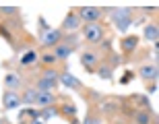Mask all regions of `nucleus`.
Returning a JSON list of instances; mask_svg holds the SVG:
<instances>
[{
    "instance_id": "11",
    "label": "nucleus",
    "mask_w": 159,
    "mask_h": 124,
    "mask_svg": "<svg viewBox=\"0 0 159 124\" xmlns=\"http://www.w3.org/2000/svg\"><path fill=\"white\" fill-rule=\"evenodd\" d=\"M99 58L95 52H83L81 54V64L87 68V72H95V66H97Z\"/></svg>"
},
{
    "instance_id": "16",
    "label": "nucleus",
    "mask_w": 159,
    "mask_h": 124,
    "mask_svg": "<svg viewBox=\"0 0 159 124\" xmlns=\"http://www.w3.org/2000/svg\"><path fill=\"white\" fill-rule=\"evenodd\" d=\"M58 87V83L54 81H46V79H37L35 81V91H41V93H54Z\"/></svg>"
},
{
    "instance_id": "28",
    "label": "nucleus",
    "mask_w": 159,
    "mask_h": 124,
    "mask_svg": "<svg viewBox=\"0 0 159 124\" xmlns=\"http://www.w3.org/2000/svg\"><path fill=\"white\" fill-rule=\"evenodd\" d=\"M85 124H99V120L95 118V116H87V118H85Z\"/></svg>"
},
{
    "instance_id": "5",
    "label": "nucleus",
    "mask_w": 159,
    "mask_h": 124,
    "mask_svg": "<svg viewBox=\"0 0 159 124\" xmlns=\"http://www.w3.org/2000/svg\"><path fill=\"white\" fill-rule=\"evenodd\" d=\"M2 108H4V112L21 108V93H17V91H4L2 93Z\"/></svg>"
},
{
    "instance_id": "29",
    "label": "nucleus",
    "mask_w": 159,
    "mask_h": 124,
    "mask_svg": "<svg viewBox=\"0 0 159 124\" xmlns=\"http://www.w3.org/2000/svg\"><path fill=\"white\" fill-rule=\"evenodd\" d=\"M29 124H46L41 118H35V120H29Z\"/></svg>"
},
{
    "instance_id": "26",
    "label": "nucleus",
    "mask_w": 159,
    "mask_h": 124,
    "mask_svg": "<svg viewBox=\"0 0 159 124\" xmlns=\"http://www.w3.org/2000/svg\"><path fill=\"white\" fill-rule=\"evenodd\" d=\"M0 35L4 37L6 41H11V44H12V37H11V33H8V29H4V27H0Z\"/></svg>"
},
{
    "instance_id": "4",
    "label": "nucleus",
    "mask_w": 159,
    "mask_h": 124,
    "mask_svg": "<svg viewBox=\"0 0 159 124\" xmlns=\"http://www.w3.org/2000/svg\"><path fill=\"white\" fill-rule=\"evenodd\" d=\"M62 37H64L62 29H54V27H50L48 31H41L39 33V44L43 48H54V46H58V44H62Z\"/></svg>"
},
{
    "instance_id": "24",
    "label": "nucleus",
    "mask_w": 159,
    "mask_h": 124,
    "mask_svg": "<svg viewBox=\"0 0 159 124\" xmlns=\"http://www.w3.org/2000/svg\"><path fill=\"white\" fill-rule=\"evenodd\" d=\"M0 12L6 15V17H12V15H17V12H19V8H17V6H2Z\"/></svg>"
},
{
    "instance_id": "22",
    "label": "nucleus",
    "mask_w": 159,
    "mask_h": 124,
    "mask_svg": "<svg viewBox=\"0 0 159 124\" xmlns=\"http://www.w3.org/2000/svg\"><path fill=\"white\" fill-rule=\"evenodd\" d=\"M60 114H64V116H68V120H70V116L72 118H75V114H77V106H75V103H64V106H62V110H58Z\"/></svg>"
},
{
    "instance_id": "1",
    "label": "nucleus",
    "mask_w": 159,
    "mask_h": 124,
    "mask_svg": "<svg viewBox=\"0 0 159 124\" xmlns=\"http://www.w3.org/2000/svg\"><path fill=\"white\" fill-rule=\"evenodd\" d=\"M106 37V29L99 23H91V25H83V39L87 44H101Z\"/></svg>"
},
{
    "instance_id": "15",
    "label": "nucleus",
    "mask_w": 159,
    "mask_h": 124,
    "mask_svg": "<svg viewBox=\"0 0 159 124\" xmlns=\"http://www.w3.org/2000/svg\"><path fill=\"white\" fill-rule=\"evenodd\" d=\"M35 97H37L35 87L23 89V93H21V106H35Z\"/></svg>"
},
{
    "instance_id": "13",
    "label": "nucleus",
    "mask_w": 159,
    "mask_h": 124,
    "mask_svg": "<svg viewBox=\"0 0 159 124\" xmlns=\"http://www.w3.org/2000/svg\"><path fill=\"white\" fill-rule=\"evenodd\" d=\"M143 37H145V39H149V41H157L159 39V25L155 23H147L145 25V29H143Z\"/></svg>"
},
{
    "instance_id": "19",
    "label": "nucleus",
    "mask_w": 159,
    "mask_h": 124,
    "mask_svg": "<svg viewBox=\"0 0 159 124\" xmlns=\"http://www.w3.org/2000/svg\"><path fill=\"white\" fill-rule=\"evenodd\" d=\"M134 122L136 124H151V112L149 110H141L134 114Z\"/></svg>"
},
{
    "instance_id": "9",
    "label": "nucleus",
    "mask_w": 159,
    "mask_h": 124,
    "mask_svg": "<svg viewBox=\"0 0 159 124\" xmlns=\"http://www.w3.org/2000/svg\"><path fill=\"white\" fill-rule=\"evenodd\" d=\"M157 75H159V68H157V64H143L141 68H139V77L141 79H145L147 83H151V81H157Z\"/></svg>"
},
{
    "instance_id": "12",
    "label": "nucleus",
    "mask_w": 159,
    "mask_h": 124,
    "mask_svg": "<svg viewBox=\"0 0 159 124\" xmlns=\"http://www.w3.org/2000/svg\"><path fill=\"white\" fill-rule=\"evenodd\" d=\"M139 39H141V37H136V35H126V37H122V41H120L122 52L124 54H132L136 48H139Z\"/></svg>"
},
{
    "instance_id": "8",
    "label": "nucleus",
    "mask_w": 159,
    "mask_h": 124,
    "mask_svg": "<svg viewBox=\"0 0 159 124\" xmlns=\"http://www.w3.org/2000/svg\"><path fill=\"white\" fill-rule=\"evenodd\" d=\"M58 103V97H56V93H41V91H37V97H35V106L37 108H52Z\"/></svg>"
},
{
    "instance_id": "21",
    "label": "nucleus",
    "mask_w": 159,
    "mask_h": 124,
    "mask_svg": "<svg viewBox=\"0 0 159 124\" xmlns=\"http://www.w3.org/2000/svg\"><path fill=\"white\" fill-rule=\"evenodd\" d=\"M114 68L112 66H99L97 68V75H99V79H106V81H112V77H114Z\"/></svg>"
},
{
    "instance_id": "25",
    "label": "nucleus",
    "mask_w": 159,
    "mask_h": 124,
    "mask_svg": "<svg viewBox=\"0 0 159 124\" xmlns=\"http://www.w3.org/2000/svg\"><path fill=\"white\" fill-rule=\"evenodd\" d=\"M155 91H157V81L147 83V93H155Z\"/></svg>"
},
{
    "instance_id": "2",
    "label": "nucleus",
    "mask_w": 159,
    "mask_h": 124,
    "mask_svg": "<svg viewBox=\"0 0 159 124\" xmlns=\"http://www.w3.org/2000/svg\"><path fill=\"white\" fill-rule=\"evenodd\" d=\"M112 21H114V27L120 31V33H126L128 27L132 25V15H130L128 8H116L112 12Z\"/></svg>"
},
{
    "instance_id": "18",
    "label": "nucleus",
    "mask_w": 159,
    "mask_h": 124,
    "mask_svg": "<svg viewBox=\"0 0 159 124\" xmlns=\"http://www.w3.org/2000/svg\"><path fill=\"white\" fill-rule=\"evenodd\" d=\"M58 114H60V112H58V108H56V106H52V108H43V110L39 112V118L46 122V120H50V118H56Z\"/></svg>"
},
{
    "instance_id": "10",
    "label": "nucleus",
    "mask_w": 159,
    "mask_h": 124,
    "mask_svg": "<svg viewBox=\"0 0 159 124\" xmlns=\"http://www.w3.org/2000/svg\"><path fill=\"white\" fill-rule=\"evenodd\" d=\"M2 85L6 87V91H19V89L23 87V81H21V77H19V75H15V72H8V75H4V81H2Z\"/></svg>"
},
{
    "instance_id": "23",
    "label": "nucleus",
    "mask_w": 159,
    "mask_h": 124,
    "mask_svg": "<svg viewBox=\"0 0 159 124\" xmlns=\"http://www.w3.org/2000/svg\"><path fill=\"white\" fill-rule=\"evenodd\" d=\"M39 60H41V62H43V64H46V66H54V64H56V62H58V60L54 58V54H52V52L43 54V56H41Z\"/></svg>"
},
{
    "instance_id": "20",
    "label": "nucleus",
    "mask_w": 159,
    "mask_h": 124,
    "mask_svg": "<svg viewBox=\"0 0 159 124\" xmlns=\"http://www.w3.org/2000/svg\"><path fill=\"white\" fill-rule=\"evenodd\" d=\"M35 60H37V52H35V50H29L27 54H23V56H21V64H23V66H29V64H33Z\"/></svg>"
},
{
    "instance_id": "7",
    "label": "nucleus",
    "mask_w": 159,
    "mask_h": 124,
    "mask_svg": "<svg viewBox=\"0 0 159 124\" xmlns=\"http://www.w3.org/2000/svg\"><path fill=\"white\" fill-rule=\"evenodd\" d=\"M81 25H83V23H81V19L77 17V12H75V11H68V15H66L64 21H62V29L75 33V31H77Z\"/></svg>"
},
{
    "instance_id": "17",
    "label": "nucleus",
    "mask_w": 159,
    "mask_h": 124,
    "mask_svg": "<svg viewBox=\"0 0 159 124\" xmlns=\"http://www.w3.org/2000/svg\"><path fill=\"white\" fill-rule=\"evenodd\" d=\"M58 77H60V72L56 71L54 66H46L39 79H46V81H54V83H58Z\"/></svg>"
},
{
    "instance_id": "6",
    "label": "nucleus",
    "mask_w": 159,
    "mask_h": 124,
    "mask_svg": "<svg viewBox=\"0 0 159 124\" xmlns=\"http://www.w3.org/2000/svg\"><path fill=\"white\" fill-rule=\"evenodd\" d=\"M58 83L62 85V87L72 89V91H81V89H83V83L79 81V79L75 77V75H70V71H62V72H60Z\"/></svg>"
},
{
    "instance_id": "3",
    "label": "nucleus",
    "mask_w": 159,
    "mask_h": 124,
    "mask_svg": "<svg viewBox=\"0 0 159 124\" xmlns=\"http://www.w3.org/2000/svg\"><path fill=\"white\" fill-rule=\"evenodd\" d=\"M77 17L81 19L83 25H91V23H97L101 19V15H103V11L101 8H97V6H81V8H77Z\"/></svg>"
},
{
    "instance_id": "14",
    "label": "nucleus",
    "mask_w": 159,
    "mask_h": 124,
    "mask_svg": "<svg viewBox=\"0 0 159 124\" xmlns=\"http://www.w3.org/2000/svg\"><path fill=\"white\" fill-rule=\"evenodd\" d=\"M72 52H75V50H72L70 46H66V44H58V46L52 48V54H54V58H56V60H66Z\"/></svg>"
},
{
    "instance_id": "27",
    "label": "nucleus",
    "mask_w": 159,
    "mask_h": 124,
    "mask_svg": "<svg viewBox=\"0 0 159 124\" xmlns=\"http://www.w3.org/2000/svg\"><path fill=\"white\" fill-rule=\"evenodd\" d=\"M139 106L141 108H145V110H149V99L143 95V97H139Z\"/></svg>"
}]
</instances>
